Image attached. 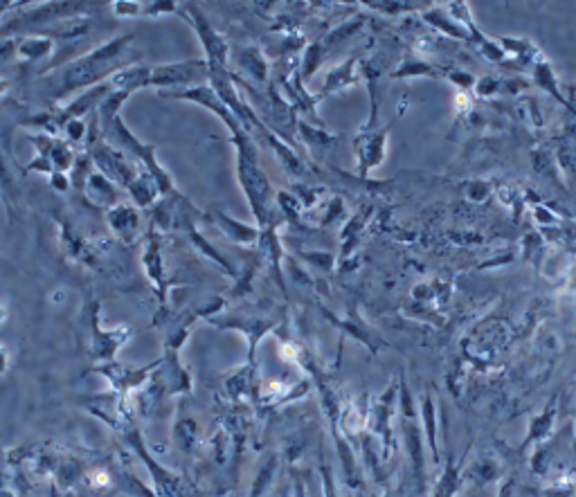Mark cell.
Returning a JSON list of instances; mask_svg holds the SVG:
<instances>
[{
    "label": "cell",
    "mask_w": 576,
    "mask_h": 497,
    "mask_svg": "<svg viewBox=\"0 0 576 497\" xmlns=\"http://www.w3.org/2000/svg\"><path fill=\"white\" fill-rule=\"evenodd\" d=\"M92 482L99 484V486H104V484H108V477H106L104 473H95V475H92Z\"/></svg>",
    "instance_id": "1"
},
{
    "label": "cell",
    "mask_w": 576,
    "mask_h": 497,
    "mask_svg": "<svg viewBox=\"0 0 576 497\" xmlns=\"http://www.w3.org/2000/svg\"><path fill=\"white\" fill-rule=\"evenodd\" d=\"M3 318H5V310H3V308H0V322H3Z\"/></svg>",
    "instance_id": "3"
},
{
    "label": "cell",
    "mask_w": 576,
    "mask_h": 497,
    "mask_svg": "<svg viewBox=\"0 0 576 497\" xmlns=\"http://www.w3.org/2000/svg\"><path fill=\"white\" fill-rule=\"evenodd\" d=\"M468 103L470 101H468V97H466V95H457V101H455V106H457V108H466Z\"/></svg>",
    "instance_id": "2"
}]
</instances>
